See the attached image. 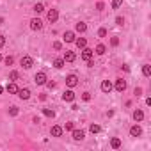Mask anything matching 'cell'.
<instances>
[{"instance_id": "1", "label": "cell", "mask_w": 151, "mask_h": 151, "mask_svg": "<svg viewBox=\"0 0 151 151\" xmlns=\"http://www.w3.org/2000/svg\"><path fill=\"white\" fill-rule=\"evenodd\" d=\"M34 82H36L37 86H43V84H46V73H43V71L36 73V75H34Z\"/></svg>"}, {"instance_id": "2", "label": "cell", "mask_w": 151, "mask_h": 151, "mask_svg": "<svg viewBox=\"0 0 151 151\" xmlns=\"http://www.w3.org/2000/svg\"><path fill=\"white\" fill-rule=\"evenodd\" d=\"M77 84H78V77H77V75H68V77H66V86L68 87H75Z\"/></svg>"}, {"instance_id": "3", "label": "cell", "mask_w": 151, "mask_h": 151, "mask_svg": "<svg viewBox=\"0 0 151 151\" xmlns=\"http://www.w3.org/2000/svg\"><path fill=\"white\" fill-rule=\"evenodd\" d=\"M20 64H22L25 69H29V68H32L34 60H32V57H29V55H23V57H22V60H20Z\"/></svg>"}, {"instance_id": "4", "label": "cell", "mask_w": 151, "mask_h": 151, "mask_svg": "<svg viewBox=\"0 0 151 151\" xmlns=\"http://www.w3.org/2000/svg\"><path fill=\"white\" fill-rule=\"evenodd\" d=\"M30 29H32V30H41V29H43V22H41L39 18H32V20H30Z\"/></svg>"}, {"instance_id": "5", "label": "cell", "mask_w": 151, "mask_h": 151, "mask_svg": "<svg viewBox=\"0 0 151 151\" xmlns=\"http://www.w3.org/2000/svg\"><path fill=\"white\" fill-rule=\"evenodd\" d=\"M114 87H116V91H117V93H124V89H126V80H123V78H117Z\"/></svg>"}, {"instance_id": "6", "label": "cell", "mask_w": 151, "mask_h": 151, "mask_svg": "<svg viewBox=\"0 0 151 151\" xmlns=\"http://www.w3.org/2000/svg\"><path fill=\"white\" fill-rule=\"evenodd\" d=\"M46 18H48V22H57V18H59V11L57 9H50L48 11V14H46Z\"/></svg>"}, {"instance_id": "7", "label": "cell", "mask_w": 151, "mask_h": 151, "mask_svg": "<svg viewBox=\"0 0 151 151\" xmlns=\"http://www.w3.org/2000/svg\"><path fill=\"white\" fill-rule=\"evenodd\" d=\"M130 135H132V137H140V135H142V128H140L139 124H133V126L130 128Z\"/></svg>"}, {"instance_id": "8", "label": "cell", "mask_w": 151, "mask_h": 151, "mask_svg": "<svg viewBox=\"0 0 151 151\" xmlns=\"http://www.w3.org/2000/svg\"><path fill=\"white\" fill-rule=\"evenodd\" d=\"M75 59H77V55H75L73 52H69V50H66V53H64L62 60H64V62H73Z\"/></svg>"}, {"instance_id": "9", "label": "cell", "mask_w": 151, "mask_h": 151, "mask_svg": "<svg viewBox=\"0 0 151 151\" xmlns=\"http://www.w3.org/2000/svg\"><path fill=\"white\" fill-rule=\"evenodd\" d=\"M82 50H84V52H82V59H84L86 62L91 60V59H93V50H91V48H82Z\"/></svg>"}, {"instance_id": "10", "label": "cell", "mask_w": 151, "mask_h": 151, "mask_svg": "<svg viewBox=\"0 0 151 151\" xmlns=\"http://www.w3.org/2000/svg\"><path fill=\"white\" fill-rule=\"evenodd\" d=\"M18 96L22 98V100H29L30 98V89H18Z\"/></svg>"}, {"instance_id": "11", "label": "cell", "mask_w": 151, "mask_h": 151, "mask_svg": "<svg viewBox=\"0 0 151 151\" xmlns=\"http://www.w3.org/2000/svg\"><path fill=\"white\" fill-rule=\"evenodd\" d=\"M71 132H73V139H75V140H82V139L86 137V133H84L82 130H75V128H73Z\"/></svg>"}, {"instance_id": "12", "label": "cell", "mask_w": 151, "mask_h": 151, "mask_svg": "<svg viewBox=\"0 0 151 151\" xmlns=\"http://www.w3.org/2000/svg\"><path fill=\"white\" fill-rule=\"evenodd\" d=\"M101 91L103 93H110L112 91V82L110 80H103L101 82Z\"/></svg>"}, {"instance_id": "13", "label": "cell", "mask_w": 151, "mask_h": 151, "mask_svg": "<svg viewBox=\"0 0 151 151\" xmlns=\"http://www.w3.org/2000/svg\"><path fill=\"white\" fill-rule=\"evenodd\" d=\"M6 91H7L9 94H16V93H18V86H16L14 82H11V84H7V87H6Z\"/></svg>"}, {"instance_id": "14", "label": "cell", "mask_w": 151, "mask_h": 151, "mask_svg": "<svg viewBox=\"0 0 151 151\" xmlns=\"http://www.w3.org/2000/svg\"><path fill=\"white\" fill-rule=\"evenodd\" d=\"M64 41H66V43H73V41H75V32H71V30L64 32Z\"/></svg>"}, {"instance_id": "15", "label": "cell", "mask_w": 151, "mask_h": 151, "mask_svg": "<svg viewBox=\"0 0 151 151\" xmlns=\"http://www.w3.org/2000/svg\"><path fill=\"white\" fill-rule=\"evenodd\" d=\"M62 100H64V101H73V100H75V93H73V91H66V93L62 94Z\"/></svg>"}, {"instance_id": "16", "label": "cell", "mask_w": 151, "mask_h": 151, "mask_svg": "<svg viewBox=\"0 0 151 151\" xmlns=\"http://www.w3.org/2000/svg\"><path fill=\"white\" fill-rule=\"evenodd\" d=\"M75 29H77V32H80V34H84V32L87 30V25H86L84 22H78L77 25H75Z\"/></svg>"}, {"instance_id": "17", "label": "cell", "mask_w": 151, "mask_h": 151, "mask_svg": "<svg viewBox=\"0 0 151 151\" xmlns=\"http://www.w3.org/2000/svg\"><path fill=\"white\" fill-rule=\"evenodd\" d=\"M133 119H135L137 123H139V121H142V119H144V112H142L140 109H137V110L133 112Z\"/></svg>"}, {"instance_id": "18", "label": "cell", "mask_w": 151, "mask_h": 151, "mask_svg": "<svg viewBox=\"0 0 151 151\" xmlns=\"http://www.w3.org/2000/svg\"><path fill=\"white\" fill-rule=\"evenodd\" d=\"M50 133H52L53 137H60V135H62V128H60V126H52Z\"/></svg>"}, {"instance_id": "19", "label": "cell", "mask_w": 151, "mask_h": 151, "mask_svg": "<svg viewBox=\"0 0 151 151\" xmlns=\"http://www.w3.org/2000/svg\"><path fill=\"white\" fill-rule=\"evenodd\" d=\"M75 43H77L78 48H86L87 46V39L86 37H78V39H75Z\"/></svg>"}, {"instance_id": "20", "label": "cell", "mask_w": 151, "mask_h": 151, "mask_svg": "<svg viewBox=\"0 0 151 151\" xmlns=\"http://www.w3.org/2000/svg\"><path fill=\"white\" fill-rule=\"evenodd\" d=\"M110 146H112L114 149H117V147H121V139H117V137H114V139L110 140Z\"/></svg>"}, {"instance_id": "21", "label": "cell", "mask_w": 151, "mask_h": 151, "mask_svg": "<svg viewBox=\"0 0 151 151\" xmlns=\"http://www.w3.org/2000/svg\"><path fill=\"white\" fill-rule=\"evenodd\" d=\"M142 75H144V77H149V75H151V66L149 64H144L142 66Z\"/></svg>"}, {"instance_id": "22", "label": "cell", "mask_w": 151, "mask_h": 151, "mask_svg": "<svg viewBox=\"0 0 151 151\" xmlns=\"http://www.w3.org/2000/svg\"><path fill=\"white\" fill-rule=\"evenodd\" d=\"M43 11H45V6H43L41 2H37V4L34 6V13H37V14H39V13H43Z\"/></svg>"}, {"instance_id": "23", "label": "cell", "mask_w": 151, "mask_h": 151, "mask_svg": "<svg viewBox=\"0 0 151 151\" xmlns=\"http://www.w3.org/2000/svg\"><path fill=\"white\" fill-rule=\"evenodd\" d=\"M18 78H20V73H18V71H11V73H9V80L14 82V80H18Z\"/></svg>"}, {"instance_id": "24", "label": "cell", "mask_w": 151, "mask_h": 151, "mask_svg": "<svg viewBox=\"0 0 151 151\" xmlns=\"http://www.w3.org/2000/svg\"><path fill=\"white\" fill-rule=\"evenodd\" d=\"M62 66H64V60H62V59H55V60H53V68H57V69H60Z\"/></svg>"}, {"instance_id": "25", "label": "cell", "mask_w": 151, "mask_h": 151, "mask_svg": "<svg viewBox=\"0 0 151 151\" xmlns=\"http://www.w3.org/2000/svg\"><path fill=\"white\" fill-rule=\"evenodd\" d=\"M43 114H45L46 117H55V112H53L52 109H43Z\"/></svg>"}, {"instance_id": "26", "label": "cell", "mask_w": 151, "mask_h": 151, "mask_svg": "<svg viewBox=\"0 0 151 151\" xmlns=\"http://www.w3.org/2000/svg\"><path fill=\"white\" fill-rule=\"evenodd\" d=\"M100 130H101L100 124H91V126H89V132H91V133H100Z\"/></svg>"}, {"instance_id": "27", "label": "cell", "mask_w": 151, "mask_h": 151, "mask_svg": "<svg viewBox=\"0 0 151 151\" xmlns=\"http://www.w3.org/2000/svg\"><path fill=\"white\" fill-rule=\"evenodd\" d=\"M105 50H107V48H105V45H98V46H96V53H98V55H103V53H105Z\"/></svg>"}, {"instance_id": "28", "label": "cell", "mask_w": 151, "mask_h": 151, "mask_svg": "<svg viewBox=\"0 0 151 151\" xmlns=\"http://www.w3.org/2000/svg\"><path fill=\"white\" fill-rule=\"evenodd\" d=\"M123 4V0H112V9H119Z\"/></svg>"}, {"instance_id": "29", "label": "cell", "mask_w": 151, "mask_h": 151, "mask_svg": "<svg viewBox=\"0 0 151 151\" xmlns=\"http://www.w3.org/2000/svg\"><path fill=\"white\" fill-rule=\"evenodd\" d=\"M9 114H11L13 117H14V116H18V107H11V109H9Z\"/></svg>"}, {"instance_id": "30", "label": "cell", "mask_w": 151, "mask_h": 151, "mask_svg": "<svg viewBox=\"0 0 151 151\" xmlns=\"http://www.w3.org/2000/svg\"><path fill=\"white\" fill-rule=\"evenodd\" d=\"M98 36H100V37H105V36H107V29H103V27H101V29L98 30Z\"/></svg>"}, {"instance_id": "31", "label": "cell", "mask_w": 151, "mask_h": 151, "mask_svg": "<svg viewBox=\"0 0 151 151\" xmlns=\"http://www.w3.org/2000/svg\"><path fill=\"white\" fill-rule=\"evenodd\" d=\"M82 100L84 101H91V93H84L82 94Z\"/></svg>"}, {"instance_id": "32", "label": "cell", "mask_w": 151, "mask_h": 151, "mask_svg": "<svg viewBox=\"0 0 151 151\" xmlns=\"http://www.w3.org/2000/svg\"><path fill=\"white\" fill-rule=\"evenodd\" d=\"M64 128H66L68 132H71V130L75 128V123H71V121H69V123H66V126H64Z\"/></svg>"}, {"instance_id": "33", "label": "cell", "mask_w": 151, "mask_h": 151, "mask_svg": "<svg viewBox=\"0 0 151 151\" xmlns=\"http://www.w3.org/2000/svg\"><path fill=\"white\" fill-rule=\"evenodd\" d=\"M116 23H117V25H124V18H123V16H117V18H116Z\"/></svg>"}, {"instance_id": "34", "label": "cell", "mask_w": 151, "mask_h": 151, "mask_svg": "<svg viewBox=\"0 0 151 151\" xmlns=\"http://www.w3.org/2000/svg\"><path fill=\"white\" fill-rule=\"evenodd\" d=\"M110 45H112V46H117V45H119V37H112V39H110Z\"/></svg>"}, {"instance_id": "35", "label": "cell", "mask_w": 151, "mask_h": 151, "mask_svg": "<svg viewBox=\"0 0 151 151\" xmlns=\"http://www.w3.org/2000/svg\"><path fill=\"white\" fill-rule=\"evenodd\" d=\"M96 9H98V11H103V9H105V4H103V2H98V4H96Z\"/></svg>"}, {"instance_id": "36", "label": "cell", "mask_w": 151, "mask_h": 151, "mask_svg": "<svg viewBox=\"0 0 151 151\" xmlns=\"http://www.w3.org/2000/svg\"><path fill=\"white\" fill-rule=\"evenodd\" d=\"M13 62H14V59H13L11 55H9V57H6V64H7V66H11Z\"/></svg>"}, {"instance_id": "37", "label": "cell", "mask_w": 151, "mask_h": 151, "mask_svg": "<svg viewBox=\"0 0 151 151\" xmlns=\"http://www.w3.org/2000/svg\"><path fill=\"white\" fill-rule=\"evenodd\" d=\"M60 48H62V45H60L59 41H55V43H53V50H60Z\"/></svg>"}, {"instance_id": "38", "label": "cell", "mask_w": 151, "mask_h": 151, "mask_svg": "<svg viewBox=\"0 0 151 151\" xmlns=\"http://www.w3.org/2000/svg\"><path fill=\"white\" fill-rule=\"evenodd\" d=\"M133 94H135V96H140V94H142V89H140V87H137V89L133 91Z\"/></svg>"}, {"instance_id": "39", "label": "cell", "mask_w": 151, "mask_h": 151, "mask_svg": "<svg viewBox=\"0 0 151 151\" xmlns=\"http://www.w3.org/2000/svg\"><path fill=\"white\" fill-rule=\"evenodd\" d=\"M4 45H6V37H4V36H0V48H2Z\"/></svg>"}, {"instance_id": "40", "label": "cell", "mask_w": 151, "mask_h": 151, "mask_svg": "<svg viewBox=\"0 0 151 151\" xmlns=\"http://www.w3.org/2000/svg\"><path fill=\"white\" fill-rule=\"evenodd\" d=\"M46 86H48V89H55V82H46Z\"/></svg>"}, {"instance_id": "41", "label": "cell", "mask_w": 151, "mask_h": 151, "mask_svg": "<svg viewBox=\"0 0 151 151\" xmlns=\"http://www.w3.org/2000/svg\"><path fill=\"white\" fill-rule=\"evenodd\" d=\"M121 69H123V71H130V68H128L126 64H123V66H121Z\"/></svg>"}, {"instance_id": "42", "label": "cell", "mask_w": 151, "mask_h": 151, "mask_svg": "<svg viewBox=\"0 0 151 151\" xmlns=\"http://www.w3.org/2000/svg\"><path fill=\"white\" fill-rule=\"evenodd\" d=\"M2 91H4V87H2V86H0V94H2Z\"/></svg>"}, {"instance_id": "43", "label": "cell", "mask_w": 151, "mask_h": 151, "mask_svg": "<svg viewBox=\"0 0 151 151\" xmlns=\"http://www.w3.org/2000/svg\"><path fill=\"white\" fill-rule=\"evenodd\" d=\"M0 60H2V55H0Z\"/></svg>"}]
</instances>
